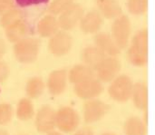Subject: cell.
<instances>
[{
    "label": "cell",
    "instance_id": "e0dca14e",
    "mask_svg": "<svg viewBox=\"0 0 155 135\" xmlns=\"http://www.w3.org/2000/svg\"><path fill=\"white\" fill-rule=\"evenodd\" d=\"M105 57L106 54L95 45L87 46L82 51V59L84 64L93 68L94 70Z\"/></svg>",
    "mask_w": 155,
    "mask_h": 135
},
{
    "label": "cell",
    "instance_id": "9c48e42d",
    "mask_svg": "<svg viewBox=\"0 0 155 135\" xmlns=\"http://www.w3.org/2000/svg\"><path fill=\"white\" fill-rule=\"evenodd\" d=\"M84 15V8L79 4H73L60 14L58 20L59 27L64 31H69L75 27Z\"/></svg>",
    "mask_w": 155,
    "mask_h": 135
},
{
    "label": "cell",
    "instance_id": "8992f818",
    "mask_svg": "<svg viewBox=\"0 0 155 135\" xmlns=\"http://www.w3.org/2000/svg\"><path fill=\"white\" fill-rule=\"evenodd\" d=\"M94 70L100 81L109 83L118 76L121 63L115 56H106Z\"/></svg>",
    "mask_w": 155,
    "mask_h": 135
},
{
    "label": "cell",
    "instance_id": "ac0fdd59",
    "mask_svg": "<svg viewBox=\"0 0 155 135\" xmlns=\"http://www.w3.org/2000/svg\"><path fill=\"white\" fill-rule=\"evenodd\" d=\"M136 108L145 110L148 105V91L147 86L143 83H136L133 86L131 98Z\"/></svg>",
    "mask_w": 155,
    "mask_h": 135
},
{
    "label": "cell",
    "instance_id": "7c38bea8",
    "mask_svg": "<svg viewBox=\"0 0 155 135\" xmlns=\"http://www.w3.org/2000/svg\"><path fill=\"white\" fill-rule=\"evenodd\" d=\"M68 74L65 70L60 69L53 71L47 80V88L52 95L63 94L66 88Z\"/></svg>",
    "mask_w": 155,
    "mask_h": 135
},
{
    "label": "cell",
    "instance_id": "836d02e7",
    "mask_svg": "<svg viewBox=\"0 0 155 135\" xmlns=\"http://www.w3.org/2000/svg\"><path fill=\"white\" fill-rule=\"evenodd\" d=\"M0 135H9L7 133V132H5V130H2L0 129Z\"/></svg>",
    "mask_w": 155,
    "mask_h": 135
},
{
    "label": "cell",
    "instance_id": "7402d4cb",
    "mask_svg": "<svg viewBox=\"0 0 155 135\" xmlns=\"http://www.w3.org/2000/svg\"><path fill=\"white\" fill-rule=\"evenodd\" d=\"M45 82L41 77L35 76L30 78L25 85V92L30 99H37L45 91Z\"/></svg>",
    "mask_w": 155,
    "mask_h": 135
},
{
    "label": "cell",
    "instance_id": "f546056e",
    "mask_svg": "<svg viewBox=\"0 0 155 135\" xmlns=\"http://www.w3.org/2000/svg\"><path fill=\"white\" fill-rule=\"evenodd\" d=\"M13 8V0H0V15Z\"/></svg>",
    "mask_w": 155,
    "mask_h": 135
},
{
    "label": "cell",
    "instance_id": "3957f363",
    "mask_svg": "<svg viewBox=\"0 0 155 135\" xmlns=\"http://www.w3.org/2000/svg\"><path fill=\"white\" fill-rule=\"evenodd\" d=\"M133 86L134 84L129 76L119 75L112 81L108 93L110 97L116 102H127L131 98Z\"/></svg>",
    "mask_w": 155,
    "mask_h": 135
},
{
    "label": "cell",
    "instance_id": "6da1fadb",
    "mask_svg": "<svg viewBox=\"0 0 155 135\" xmlns=\"http://www.w3.org/2000/svg\"><path fill=\"white\" fill-rule=\"evenodd\" d=\"M128 58L132 64L143 66L148 61V32L147 29L139 30L131 41L128 49Z\"/></svg>",
    "mask_w": 155,
    "mask_h": 135
},
{
    "label": "cell",
    "instance_id": "ba28073f",
    "mask_svg": "<svg viewBox=\"0 0 155 135\" xmlns=\"http://www.w3.org/2000/svg\"><path fill=\"white\" fill-rule=\"evenodd\" d=\"M103 84L94 77L87 79L74 85V94L82 100H92L99 96L103 92Z\"/></svg>",
    "mask_w": 155,
    "mask_h": 135
},
{
    "label": "cell",
    "instance_id": "603a6c76",
    "mask_svg": "<svg viewBox=\"0 0 155 135\" xmlns=\"http://www.w3.org/2000/svg\"><path fill=\"white\" fill-rule=\"evenodd\" d=\"M35 109L33 103L28 98H23L19 101L16 108V116L22 122H27L33 118Z\"/></svg>",
    "mask_w": 155,
    "mask_h": 135
},
{
    "label": "cell",
    "instance_id": "4dcf8cb0",
    "mask_svg": "<svg viewBox=\"0 0 155 135\" xmlns=\"http://www.w3.org/2000/svg\"><path fill=\"white\" fill-rule=\"evenodd\" d=\"M74 135H94V132L90 128H83L77 131Z\"/></svg>",
    "mask_w": 155,
    "mask_h": 135
},
{
    "label": "cell",
    "instance_id": "2e32d148",
    "mask_svg": "<svg viewBox=\"0 0 155 135\" xmlns=\"http://www.w3.org/2000/svg\"><path fill=\"white\" fill-rule=\"evenodd\" d=\"M96 5L102 16L115 19L122 15V6L117 0H96Z\"/></svg>",
    "mask_w": 155,
    "mask_h": 135
},
{
    "label": "cell",
    "instance_id": "83f0119b",
    "mask_svg": "<svg viewBox=\"0 0 155 135\" xmlns=\"http://www.w3.org/2000/svg\"><path fill=\"white\" fill-rule=\"evenodd\" d=\"M14 1L20 7L42 5H45L49 2V0H14Z\"/></svg>",
    "mask_w": 155,
    "mask_h": 135
},
{
    "label": "cell",
    "instance_id": "d6986e66",
    "mask_svg": "<svg viewBox=\"0 0 155 135\" xmlns=\"http://www.w3.org/2000/svg\"><path fill=\"white\" fill-rule=\"evenodd\" d=\"M94 77V71L93 68L85 64H76L74 65L68 74V78L71 84L74 85L84 82L87 79Z\"/></svg>",
    "mask_w": 155,
    "mask_h": 135
},
{
    "label": "cell",
    "instance_id": "277c9868",
    "mask_svg": "<svg viewBox=\"0 0 155 135\" xmlns=\"http://www.w3.org/2000/svg\"><path fill=\"white\" fill-rule=\"evenodd\" d=\"M56 127L65 133L74 132L80 123V117L77 112L72 107H62L55 112Z\"/></svg>",
    "mask_w": 155,
    "mask_h": 135
},
{
    "label": "cell",
    "instance_id": "44dd1931",
    "mask_svg": "<svg viewBox=\"0 0 155 135\" xmlns=\"http://www.w3.org/2000/svg\"><path fill=\"white\" fill-rule=\"evenodd\" d=\"M124 131L125 135H145L147 129L141 118L133 116L124 123Z\"/></svg>",
    "mask_w": 155,
    "mask_h": 135
},
{
    "label": "cell",
    "instance_id": "ffe728a7",
    "mask_svg": "<svg viewBox=\"0 0 155 135\" xmlns=\"http://www.w3.org/2000/svg\"><path fill=\"white\" fill-rule=\"evenodd\" d=\"M58 20L52 15L44 16L37 24L38 34L43 37H51L58 31Z\"/></svg>",
    "mask_w": 155,
    "mask_h": 135
},
{
    "label": "cell",
    "instance_id": "5bb4252c",
    "mask_svg": "<svg viewBox=\"0 0 155 135\" xmlns=\"http://www.w3.org/2000/svg\"><path fill=\"white\" fill-rule=\"evenodd\" d=\"M94 41L95 46L98 47L102 52H104L106 56H116L120 54L121 49L118 47L112 35L106 33L96 34Z\"/></svg>",
    "mask_w": 155,
    "mask_h": 135
},
{
    "label": "cell",
    "instance_id": "5b68a950",
    "mask_svg": "<svg viewBox=\"0 0 155 135\" xmlns=\"http://www.w3.org/2000/svg\"><path fill=\"white\" fill-rule=\"evenodd\" d=\"M131 35V21L128 16L121 15L112 25V37L120 49L128 46Z\"/></svg>",
    "mask_w": 155,
    "mask_h": 135
},
{
    "label": "cell",
    "instance_id": "484cf974",
    "mask_svg": "<svg viewBox=\"0 0 155 135\" xmlns=\"http://www.w3.org/2000/svg\"><path fill=\"white\" fill-rule=\"evenodd\" d=\"M127 7L133 15H143L146 12L148 7V0H128Z\"/></svg>",
    "mask_w": 155,
    "mask_h": 135
},
{
    "label": "cell",
    "instance_id": "30bf717a",
    "mask_svg": "<svg viewBox=\"0 0 155 135\" xmlns=\"http://www.w3.org/2000/svg\"><path fill=\"white\" fill-rule=\"evenodd\" d=\"M35 128L38 132L48 133L56 127L55 111L49 106H44L38 110L35 115Z\"/></svg>",
    "mask_w": 155,
    "mask_h": 135
},
{
    "label": "cell",
    "instance_id": "9a60e30c",
    "mask_svg": "<svg viewBox=\"0 0 155 135\" xmlns=\"http://www.w3.org/2000/svg\"><path fill=\"white\" fill-rule=\"evenodd\" d=\"M79 24L84 34H96L102 27L103 16L97 11H90L83 15Z\"/></svg>",
    "mask_w": 155,
    "mask_h": 135
},
{
    "label": "cell",
    "instance_id": "f1b7e54d",
    "mask_svg": "<svg viewBox=\"0 0 155 135\" xmlns=\"http://www.w3.org/2000/svg\"><path fill=\"white\" fill-rule=\"evenodd\" d=\"M8 74L9 71L7 65L5 63L0 62V84L6 80V78L8 77Z\"/></svg>",
    "mask_w": 155,
    "mask_h": 135
},
{
    "label": "cell",
    "instance_id": "4316f807",
    "mask_svg": "<svg viewBox=\"0 0 155 135\" xmlns=\"http://www.w3.org/2000/svg\"><path fill=\"white\" fill-rule=\"evenodd\" d=\"M13 117V108L9 104H0V125L7 124Z\"/></svg>",
    "mask_w": 155,
    "mask_h": 135
},
{
    "label": "cell",
    "instance_id": "d4e9b609",
    "mask_svg": "<svg viewBox=\"0 0 155 135\" xmlns=\"http://www.w3.org/2000/svg\"><path fill=\"white\" fill-rule=\"evenodd\" d=\"M73 4L74 0H53L48 7V12L52 15H60Z\"/></svg>",
    "mask_w": 155,
    "mask_h": 135
},
{
    "label": "cell",
    "instance_id": "e575fe53",
    "mask_svg": "<svg viewBox=\"0 0 155 135\" xmlns=\"http://www.w3.org/2000/svg\"><path fill=\"white\" fill-rule=\"evenodd\" d=\"M102 135H116V134H114V133H104V134H102Z\"/></svg>",
    "mask_w": 155,
    "mask_h": 135
},
{
    "label": "cell",
    "instance_id": "52a82bcc",
    "mask_svg": "<svg viewBox=\"0 0 155 135\" xmlns=\"http://www.w3.org/2000/svg\"><path fill=\"white\" fill-rule=\"evenodd\" d=\"M49 50L55 56L67 54L73 46V38L66 31H57L49 40Z\"/></svg>",
    "mask_w": 155,
    "mask_h": 135
},
{
    "label": "cell",
    "instance_id": "cb8c5ba5",
    "mask_svg": "<svg viewBox=\"0 0 155 135\" xmlns=\"http://www.w3.org/2000/svg\"><path fill=\"white\" fill-rule=\"evenodd\" d=\"M21 17H24L21 11H19L17 9H15V8H10L9 10L5 11L3 15H1L0 25L2 27L5 28L8 25H10L12 23L18 20Z\"/></svg>",
    "mask_w": 155,
    "mask_h": 135
},
{
    "label": "cell",
    "instance_id": "1f68e13d",
    "mask_svg": "<svg viewBox=\"0 0 155 135\" xmlns=\"http://www.w3.org/2000/svg\"><path fill=\"white\" fill-rule=\"evenodd\" d=\"M5 51H6L5 44V42L0 38V59L3 58V56L5 55Z\"/></svg>",
    "mask_w": 155,
    "mask_h": 135
},
{
    "label": "cell",
    "instance_id": "8fae6325",
    "mask_svg": "<svg viewBox=\"0 0 155 135\" xmlns=\"http://www.w3.org/2000/svg\"><path fill=\"white\" fill-rule=\"evenodd\" d=\"M109 111V107L98 99L88 100L84 104V118L86 123H94L100 121Z\"/></svg>",
    "mask_w": 155,
    "mask_h": 135
},
{
    "label": "cell",
    "instance_id": "7a4b0ae2",
    "mask_svg": "<svg viewBox=\"0 0 155 135\" xmlns=\"http://www.w3.org/2000/svg\"><path fill=\"white\" fill-rule=\"evenodd\" d=\"M40 43L37 39L32 37H25L14 46V54L16 60L22 64H32L38 56Z\"/></svg>",
    "mask_w": 155,
    "mask_h": 135
},
{
    "label": "cell",
    "instance_id": "d6a6232c",
    "mask_svg": "<svg viewBox=\"0 0 155 135\" xmlns=\"http://www.w3.org/2000/svg\"><path fill=\"white\" fill-rule=\"evenodd\" d=\"M47 135H63L62 133H60L59 132H55V131H52L50 133H48Z\"/></svg>",
    "mask_w": 155,
    "mask_h": 135
},
{
    "label": "cell",
    "instance_id": "4fadbf2b",
    "mask_svg": "<svg viewBox=\"0 0 155 135\" xmlns=\"http://www.w3.org/2000/svg\"><path fill=\"white\" fill-rule=\"evenodd\" d=\"M5 29L6 38L8 39L9 42L14 44L27 37L30 31L29 25L25 20L24 17H21L18 20L15 21Z\"/></svg>",
    "mask_w": 155,
    "mask_h": 135
}]
</instances>
